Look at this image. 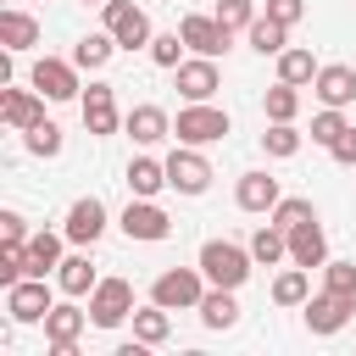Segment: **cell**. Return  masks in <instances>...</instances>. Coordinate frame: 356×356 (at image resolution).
Here are the masks:
<instances>
[{
  "mask_svg": "<svg viewBox=\"0 0 356 356\" xmlns=\"http://www.w3.org/2000/svg\"><path fill=\"white\" fill-rule=\"evenodd\" d=\"M178 33H184V44H189L195 56H222V50H228V39H234L217 17H200V11H189V17L178 22Z\"/></svg>",
  "mask_w": 356,
  "mask_h": 356,
  "instance_id": "cell-15",
  "label": "cell"
},
{
  "mask_svg": "<svg viewBox=\"0 0 356 356\" xmlns=\"http://www.w3.org/2000/svg\"><path fill=\"white\" fill-rule=\"evenodd\" d=\"M206 289H211V284H206V273H200V261H195V267H167V273H156L150 300H161L167 312H195Z\"/></svg>",
  "mask_w": 356,
  "mask_h": 356,
  "instance_id": "cell-2",
  "label": "cell"
},
{
  "mask_svg": "<svg viewBox=\"0 0 356 356\" xmlns=\"http://www.w3.org/2000/svg\"><path fill=\"white\" fill-rule=\"evenodd\" d=\"M0 44H6V56H22V50H33V44H39V22H33L28 11L6 6V11H0Z\"/></svg>",
  "mask_w": 356,
  "mask_h": 356,
  "instance_id": "cell-21",
  "label": "cell"
},
{
  "mask_svg": "<svg viewBox=\"0 0 356 356\" xmlns=\"http://www.w3.org/2000/svg\"><path fill=\"white\" fill-rule=\"evenodd\" d=\"M234 200H239V211H273L284 200V189H278L273 172H245L239 189H234Z\"/></svg>",
  "mask_w": 356,
  "mask_h": 356,
  "instance_id": "cell-20",
  "label": "cell"
},
{
  "mask_svg": "<svg viewBox=\"0 0 356 356\" xmlns=\"http://www.w3.org/2000/svg\"><path fill=\"white\" fill-rule=\"evenodd\" d=\"M300 312H306V328H312V334H339V328L356 317V295H334V289H323V295H312Z\"/></svg>",
  "mask_w": 356,
  "mask_h": 356,
  "instance_id": "cell-11",
  "label": "cell"
},
{
  "mask_svg": "<svg viewBox=\"0 0 356 356\" xmlns=\"http://www.w3.org/2000/svg\"><path fill=\"white\" fill-rule=\"evenodd\" d=\"M50 284L44 278H17L11 289H6V312H11V323H44L50 317Z\"/></svg>",
  "mask_w": 356,
  "mask_h": 356,
  "instance_id": "cell-10",
  "label": "cell"
},
{
  "mask_svg": "<svg viewBox=\"0 0 356 356\" xmlns=\"http://www.w3.org/2000/svg\"><path fill=\"white\" fill-rule=\"evenodd\" d=\"M106 200H95V195H83V200H72V211H67V222H61V234L72 239V245H95L100 234H106Z\"/></svg>",
  "mask_w": 356,
  "mask_h": 356,
  "instance_id": "cell-14",
  "label": "cell"
},
{
  "mask_svg": "<svg viewBox=\"0 0 356 356\" xmlns=\"http://www.w3.org/2000/svg\"><path fill=\"white\" fill-rule=\"evenodd\" d=\"M128 189H134V195H150V200H156L161 189H172V184H167V161L134 156V161H128Z\"/></svg>",
  "mask_w": 356,
  "mask_h": 356,
  "instance_id": "cell-24",
  "label": "cell"
},
{
  "mask_svg": "<svg viewBox=\"0 0 356 356\" xmlns=\"http://www.w3.org/2000/svg\"><path fill=\"white\" fill-rule=\"evenodd\" d=\"M122 128H128V139H134V145H161V139L172 134V117H167L161 106H150V100H145V106H134V111L122 117Z\"/></svg>",
  "mask_w": 356,
  "mask_h": 356,
  "instance_id": "cell-19",
  "label": "cell"
},
{
  "mask_svg": "<svg viewBox=\"0 0 356 356\" xmlns=\"http://www.w3.org/2000/svg\"><path fill=\"white\" fill-rule=\"evenodd\" d=\"M267 217H273V222H278V228L289 234V228H300V222H312V217H317V206H312L306 195H284V200H278V206H273Z\"/></svg>",
  "mask_w": 356,
  "mask_h": 356,
  "instance_id": "cell-36",
  "label": "cell"
},
{
  "mask_svg": "<svg viewBox=\"0 0 356 356\" xmlns=\"http://www.w3.org/2000/svg\"><path fill=\"white\" fill-rule=\"evenodd\" d=\"M261 106H267V122H295V111H300V83H273L267 95H261Z\"/></svg>",
  "mask_w": 356,
  "mask_h": 356,
  "instance_id": "cell-31",
  "label": "cell"
},
{
  "mask_svg": "<svg viewBox=\"0 0 356 356\" xmlns=\"http://www.w3.org/2000/svg\"><path fill=\"white\" fill-rule=\"evenodd\" d=\"M0 239L6 245H28V217L22 211H0Z\"/></svg>",
  "mask_w": 356,
  "mask_h": 356,
  "instance_id": "cell-40",
  "label": "cell"
},
{
  "mask_svg": "<svg viewBox=\"0 0 356 356\" xmlns=\"http://www.w3.org/2000/svg\"><path fill=\"white\" fill-rule=\"evenodd\" d=\"M117 222H122V234H128V239H145V245H156V239H167V234H172V217H167L150 195H134V200L122 206V217H117Z\"/></svg>",
  "mask_w": 356,
  "mask_h": 356,
  "instance_id": "cell-9",
  "label": "cell"
},
{
  "mask_svg": "<svg viewBox=\"0 0 356 356\" xmlns=\"http://www.w3.org/2000/svg\"><path fill=\"white\" fill-rule=\"evenodd\" d=\"M328 156H334V161H345V167H356V122L345 128V139H339V145H334Z\"/></svg>",
  "mask_w": 356,
  "mask_h": 356,
  "instance_id": "cell-42",
  "label": "cell"
},
{
  "mask_svg": "<svg viewBox=\"0 0 356 356\" xmlns=\"http://www.w3.org/2000/svg\"><path fill=\"white\" fill-rule=\"evenodd\" d=\"M245 39H250V50H256V56H278V50H289V28H284V22H273L267 11L245 28Z\"/></svg>",
  "mask_w": 356,
  "mask_h": 356,
  "instance_id": "cell-28",
  "label": "cell"
},
{
  "mask_svg": "<svg viewBox=\"0 0 356 356\" xmlns=\"http://www.w3.org/2000/svg\"><path fill=\"white\" fill-rule=\"evenodd\" d=\"M278 78H284V83H312V78H317V61H312V50H300V44L278 50Z\"/></svg>",
  "mask_w": 356,
  "mask_h": 356,
  "instance_id": "cell-34",
  "label": "cell"
},
{
  "mask_svg": "<svg viewBox=\"0 0 356 356\" xmlns=\"http://www.w3.org/2000/svg\"><path fill=\"white\" fill-rule=\"evenodd\" d=\"M289 261L295 267H323L328 261V234H323V222L312 217V222H300V228H289Z\"/></svg>",
  "mask_w": 356,
  "mask_h": 356,
  "instance_id": "cell-18",
  "label": "cell"
},
{
  "mask_svg": "<svg viewBox=\"0 0 356 356\" xmlns=\"http://www.w3.org/2000/svg\"><path fill=\"white\" fill-rule=\"evenodd\" d=\"M184 50H189V44H184V33H178V28L150 39V61H156V67H178V61H184Z\"/></svg>",
  "mask_w": 356,
  "mask_h": 356,
  "instance_id": "cell-38",
  "label": "cell"
},
{
  "mask_svg": "<svg viewBox=\"0 0 356 356\" xmlns=\"http://www.w3.org/2000/svg\"><path fill=\"white\" fill-rule=\"evenodd\" d=\"M250 256H256V267H278V261L289 256V234H284V228L267 217V222L250 234Z\"/></svg>",
  "mask_w": 356,
  "mask_h": 356,
  "instance_id": "cell-25",
  "label": "cell"
},
{
  "mask_svg": "<svg viewBox=\"0 0 356 356\" xmlns=\"http://www.w3.org/2000/svg\"><path fill=\"white\" fill-rule=\"evenodd\" d=\"M211 17H217L228 33H239V28H250L261 11H256V0H217V11H211Z\"/></svg>",
  "mask_w": 356,
  "mask_h": 356,
  "instance_id": "cell-37",
  "label": "cell"
},
{
  "mask_svg": "<svg viewBox=\"0 0 356 356\" xmlns=\"http://www.w3.org/2000/svg\"><path fill=\"white\" fill-rule=\"evenodd\" d=\"M28 83H33L44 100H78V95H83V83H78V61H61V56H39L33 72H28Z\"/></svg>",
  "mask_w": 356,
  "mask_h": 356,
  "instance_id": "cell-7",
  "label": "cell"
},
{
  "mask_svg": "<svg viewBox=\"0 0 356 356\" xmlns=\"http://www.w3.org/2000/svg\"><path fill=\"white\" fill-rule=\"evenodd\" d=\"M195 312H200V323H206V328H234V323H239V300H234V289H217V284L200 295V306H195Z\"/></svg>",
  "mask_w": 356,
  "mask_h": 356,
  "instance_id": "cell-26",
  "label": "cell"
},
{
  "mask_svg": "<svg viewBox=\"0 0 356 356\" xmlns=\"http://www.w3.org/2000/svg\"><path fill=\"white\" fill-rule=\"evenodd\" d=\"M312 300V273L306 267H284L273 278V306H306Z\"/></svg>",
  "mask_w": 356,
  "mask_h": 356,
  "instance_id": "cell-29",
  "label": "cell"
},
{
  "mask_svg": "<svg viewBox=\"0 0 356 356\" xmlns=\"http://www.w3.org/2000/svg\"><path fill=\"white\" fill-rule=\"evenodd\" d=\"M89 317H95V328L128 323V317H134V284H128V278H100V284L89 289Z\"/></svg>",
  "mask_w": 356,
  "mask_h": 356,
  "instance_id": "cell-6",
  "label": "cell"
},
{
  "mask_svg": "<svg viewBox=\"0 0 356 356\" xmlns=\"http://www.w3.org/2000/svg\"><path fill=\"white\" fill-rule=\"evenodd\" d=\"M61 239L67 234H28V278H50L56 267H61Z\"/></svg>",
  "mask_w": 356,
  "mask_h": 356,
  "instance_id": "cell-22",
  "label": "cell"
},
{
  "mask_svg": "<svg viewBox=\"0 0 356 356\" xmlns=\"http://www.w3.org/2000/svg\"><path fill=\"white\" fill-rule=\"evenodd\" d=\"M167 184H172L178 195H206V189H211V161L200 156V145H178V150L167 156Z\"/></svg>",
  "mask_w": 356,
  "mask_h": 356,
  "instance_id": "cell-8",
  "label": "cell"
},
{
  "mask_svg": "<svg viewBox=\"0 0 356 356\" xmlns=\"http://www.w3.org/2000/svg\"><path fill=\"white\" fill-rule=\"evenodd\" d=\"M300 145H306V134H300L295 122H267V134H261V150H267V156H278V161H289Z\"/></svg>",
  "mask_w": 356,
  "mask_h": 356,
  "instance_id": "cell-33",
  "label": "cell"
},
{
  "mask_svg": "<svg viewBox=\"0 0 356 356\" xmlns=\"http://www.w3.org/2000/svg\"><path fill=\"white\" fill-rule=\"evenodd\" d=\"M323 289L356 295V261H323Z\"/></svg>",
  "mask_w": 356,
  "mask_h": 356,
  "instance_id": "cell-39",
  "label": "cell"
},
{
  "mask_svg": "<svg viewBox=\"0 0 356 356\" xmlns=\"http://www.w3.org/2000/svg\"><path fill=\"white\" fill-rule=\"evenodd\" d=\"M117 50H122V44L111 39V28H100V33H83V39L72 44V61H78V67H89V72H100Z\"/></svg>",
  "mask_w": 356,
  "mask_h": 356,
  "instance_id": "cell-27",
  "label": "cell"
},
{
  "mask_svg": "<svg viewBox=\"0 0 356 356\" xmlns=\"http://www.w3.org/2000/svg\"><path fill=\"white\" fill-rule=\"evenodd\" d=\"M83 6H106V0H83Z\"/></svg>",
  "mask_w": 356,
  "mask_h": 356,
  "instance_id": "cell-43",
  "label": "cell"
},
{
  "mask_svg": "<svg viewBox=\"0 0 356 356\" xmlns=\"http://www.w3.org/2000/svg\"><path fill=\"white\" fill-rule=\"evenodd\" d=\"M178 95L184 100H211L222 89V72H217V56H195V61H178Z\"/></svg>",
  "mask_w": 356,
  "mask_h": 356,
  "instance_id": "cell-13",
  "label": "cell"
},
{
  "mask_svg": "<svg viewBox=\"0 0 356 356\" xmlns=\"http://www.w3.org/2000/svg\"><path fill=\"white\" fill-rule=\"evenodd\" d=\"M172 334V317H167V306L161 300H150V306H134V339H145V345H161Z\"/></svg>",
  "mask_w": 356,
  "mask_h": 356,
  "instance_id": "cell-30",
  "label": "cell"
},
{
  "mask_svg": "<svg viewBox=\"0 0 356 356\" xmlns=\"http://www.w3.org/2000/svg\"><path fill=\"white\" fill-rule=\"evenodd\" d=\"M56 284H61V295H89L95 284H100V273H95V261L78 250V256H61V267H56Z\"/></svg>",
  "mask_w": 356,
  "mask_h": 356,
  "instance_id": "cell-23",
  "label": "cell"
},
{
  "mask_svg": "<svg viewBox=\"0 0 356 356\" xmlns=\"http://www.w3.org/2000/svg\"><path fill=\"white\" fill-rule=\"evenodd\" d=\"M267 17L284 22V28H295V22L306 17V0H267Z\"/></svg>",
  "mask_w": 356,
  "mask_h": 356,
  "instance_id": "cell-41",
  "label": "cell"
},
{
  "mask_svg": "<svg viewBox=\"0 0 356 356\" xmlns=\"http://www.w3.org/2000/svg\"><path fill=\"white\" fill-rule=\"evenodd\" d=\"M89 323H95V317H89L83 306H72V295H67L61 306H50V317H44V345H50V356H78V339H83Z\"/></svg>",
  "mask_w": 356,
  "mask_h": 356,
  "instance_id": "cell-4",
  "label": "cell"
},
{
  "mask_svg": "<svg viewBox=\"0 0 356 356\" xmlns=\"http://www.w3.org/2000/svg\"><path fill=\"white\" fill-rule=\"evenodd\" d=\"M22 145H28V156H61V128L50 122V117H39L33 128H22Z\"/></svg>",
  "mask_w": 356,
  "mask_h": 356,
  "instance_id": "cell-35",
  "label": "cell"
},
{
  "mask_svg": "<svg viewBox=\"0 0 356 356\" xmlns=\"http://www.w3.org/2000/svg\"><path fill=\"white\" fill-rule=\"evenodd\" d=\"M345 106H323L317 117H312V145H323V150H334L339 139H345Z\"/></svg>",
  "mask_w": 356,
  "mask_h": 356,
  "instance_id": "cell-32",
  "label": "cell"
},
{
  "mask_svg": "<svg viewBox=\"0 0 356 356\" xmlns=\"http://www.w3.org/2000/svg\"><path fill=\"white\" fill-rule=\"evenodd\" d=\"M312 95H317L323 106H350V100H356V67H345V61H328V67H317V78H312Z\"/></svg>",
  "mask_w": 356,
  "mask_h": 356,
  "instance_id": "cell-16",
  "label": "cell"
},
{
  "mask_svg": "<svg viewBox=\"0 0 356 356\" xmlns=\"http://www.w3.org/2000/svg\"><path fill=\"white\" fill-rule=\"evenodd\" d=\"M39 117H44V95H39V89H0V122H6V128L22 134V128H33Z\"/></svg>",
  "mask_w": 356,
  "mask_h": 356,
  "instance_id": "cell-17",
  "label": "cell"
},
{
  "mask_svg": "<svg viewBox=\"0 0 356 356\" xmlns=\"http://www.w3.org/2000/svg\"><path fill=\"white\" fill-rule=\"evenodd\" d=\"M228 128H234V122H228V111H222V106H211V100H189V106L172 117L178 145H217Z\"/></svg>",
  "mask_w": 356,
  "mask_h": 356,
  "instance_id": "cell-3",
  "label": "cell"
},
{
  "mask_svg": "<svg viewBox=\"0 0 356 356\" xmlns=\"http://www.w3.org/2000/svg\"><path fill=\"white\" fill-rule=\"evenodd\" d=\"M78 111H83V128L95 134V139H106V134H117V95H111V83H89L83 95H78Z\"/></svg>",
  "mask_w": 356,
  "mask_h": 356,
  "instance_id": "cell-12",
  "label": "cell"
},
{
  "mask_svg": "<svg viewBox=\"0 0 356 356\" xmlns=\"http://www.w3.org/2000/svg\"><path fill=\"white\" fill-rule=\"evenodd\" d=\"M195 261H200L206 284H217V289H239V284L250 278V267H256L250 245H234V239H206Z\"/></svg>",
  "mask_w": 356,
  "mask_h": 356,
  "instance_id": "cell-1",
  "label": "cell"
},
{
  "mask_svg": "<svg viewBox=\"0 0 356 356\" xmlns=\"http://www.w3.org/2000/svg\"><path fill=\"white\" fill-rule=\"evenodd\" d=\"M106 11V28H111V39L122 44V50H150V17H145V6H134V0H106L100 6Z\"/></svg>",
  "mask_w": 356,
  "mask_h": 356,
  "instance_id": "cell-5",
  "label": "cell"
}]
</instances>
